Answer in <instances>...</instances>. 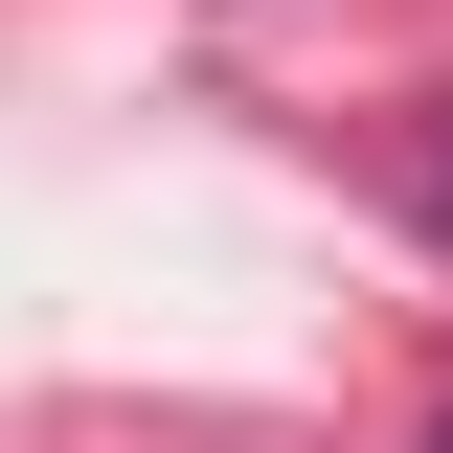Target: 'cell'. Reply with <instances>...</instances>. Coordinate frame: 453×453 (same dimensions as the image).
Here are the masks:
<instances>
[{
	"label": "cell",
	"instance_id": "cell-1",
	"mask_svg": "<svg viewBox=\"0 0 453 453\" xmlns=\"http://www.w3.org/2000/svg\"><path fill=\"white\" fill-rule=\"evenodd\" d=\"M431 226H453V181H431Z\"/></svg>",
	"mask_w": 453,
	"mask_h": 453
}]
</instances>
